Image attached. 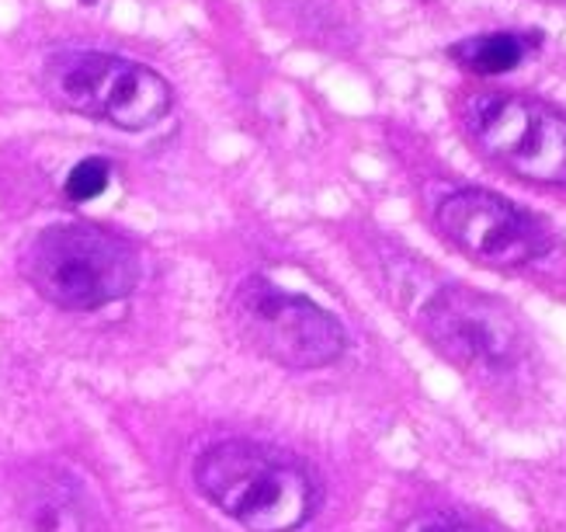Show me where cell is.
I'll return each mask as SVG.
<instances>
[{"label":"cell","instance_id":"cell-1","mask_svg":"<svg viewBox=\"0 0 566 532\" xmlns=\"http://www.w3.org/2000/svg\"><path fill=\"white\" fill-rule=\"evenodd\" d=\"M195 488L251 532H295L319 508V483L303 463L248 439L209 446L195 459Z\"/></svg>","mask_w":566,"mask_h":532},{"label":"cell","instance_id":"cell-2","mask_svg":"<svg viewBox=\"0 0 566 532\" xmlns=\"http://www.w3.org/2000/svg\"><path fill=\"white\" fill-rule=\"evenodd\" d=\"M24 279L60 310H102L139 282V258L122 237L87 223L42 230L24 251Z\"/></svg>","mask_w":566,"mask_h":532},{"label":"cell","instance_id":"cell-3","mask_svg":"<svg viewBox=\"0 0 566 532\" xmlns=\"http://www.w3.org/2000/svg\"><path fill=\"white\" fill-rule=\"evenodd\" d=\"M42 87L60 108L118 129H150L175 105L157 70L108 53H60L45 63Z\"/></svg>","mask_w":566,"mask_h":532},{"label":"cell","instance_id":"cell-4","mask_svg":"<svg viewBox=\"0 0 566 532\" xmlns=\"http://www.w3.org/2000/svg\"><path fill=\"white\" fill-rule=\"evenodd\" d=\"M476 147L504 171L538 185H566V115L522 91H476L462 105Z\"/></svg>","mask_w":566,"mask_h":532},{"label":"cell","instance_id":"cell-5","mask_svg":"<svg viewBox=\"0 0 566 532\" xmlns=\"http://www.w3.org/2000/svg\"><path fill=\"white\" fill-rule=\"evenodd\" d=\"M233 324L243 342L285 369L331 366L348 348V334L324 306L261 275L237 285Z\"/></svg>","mask_w":566,"mask_h":532},{"label":"cell","instance_id":"cell-6","mask_svg":"<svg viewBox=\"0 0 566 532\" xmlns=\"http://www.w3.org/2000/svg\"><path fill=\"white\" fill-rule=\"evenodd\" d=\"M449 244L486 269H518L543 258L553 244L546 223L486 188H459L434 209Z\"/></svg>","mask_w":566,"mask_h":532},{"label":"cell","instance_id":"cell-7","mask_svg":"<svg viewBox=\"0 0 566 532\" xmlns=\"http://www.w3.org/2000/svg\"><path fill=\"white\" fill-rule=\"evenodd\" d=\"M424 331L441 355L470 373H511L525 352L518 321L465 285L438 289L424 306Z\"/></svg>","mask_w":566,"mask_h":532},{"label":"cell","instance_id":"cell-8","mask_svg":"<svg viewBox=\"0 0 566 532\" xmlns=\"http://www.w3.org/2000/svg\"><path fill=\"white\" fill-rule=\"evenodd\" d=\"M24 519L32 532H87V512L70 483H39L24 498Z\"/></svg>","mask_w":566,"mask_h":532},{"label":"cell","instance_id":"cell-9","mask_svg":"<svg viewBox=\"0 0 566 532\" xmlns=\"http://www.w3.org/2000/svg\"><path fill=\"white\" fill-rule=\"evenodd\" d=\"M449 56L462 63L473 74H507L528 56V42L511 32H494V35H473L459 45H452Z\"/></svg>","mask_w":566,"mask_h":532},{"label":"cell","instance_id":"cell-10","mask_svg":"<svg viewBox=\"0 0 566 532\" xmlns=\"http://www.w3.org/2000/svg\"><path fill=\"white\" fill-rule=\"evenodd\" d=\"M112 181V164L105 157H87L66 175V199L70 202H91L97 199Z\"/></svg>","mask_w":566,"mask_h":532},{"label":"cell","instance_id":"cell-11","mask_svg":"<svg viewBox=\"0 0 566 532\" xmlns=\"http://www.w3.org/2000/svg\"><path fill=\"white\" fill-rule=\"evenodd\" d=\"M417 532H483L480 525H470V522H431Z\"/></svg>","mask_w":566,"mask_h":532},{"label":"cell","instance_id":"cell-12","mask_svg":"<svg viewBox=\"0 0 566 532\" xmlns=\"http://www.w3.org/2000/svg\"><path fill=\"white\" fill-rule=\"evenodd\" d=\"M84 4H94V0H84Z\"/></svg>","mask_w":566,"mask_h":532}]
</instances>
